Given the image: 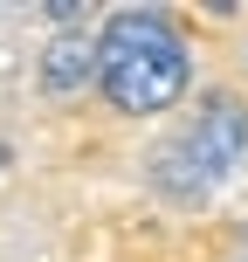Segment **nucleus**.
I'll list each match as a JSON object with an SVG mask.
<instances>
[{"mask_svg":"<svg viewBox=\"0 0 248 262\" xmlns=\"http://www.w3.org/2000/svg\"><path fill=\"white\" fill-rule=\"evenodd\" d=\"M186 76H193L186 35L166 7H118L104 21V35H97V83H104V97L118 111L152 118V111L179 104Z\"/></svg>","mask_w":248,"mask_h":262,"instance_id":"nucleus-1","label":"nucleus"},{"mask_svg":"<svg viewBox=\"0 0 248 262\" xmlns=\"http://www.w3.org/2000/svg\"><path fill=\"white\" fill-rule=\"evenodd\" d=\"M241 159H248V104L221 90V97H207L193 111V124L179 138H166L152 152V180L172 200H207Z\"/></svg>","mask_w":248,"mask_h":262,"instance_id":"nucleus-2","label":"nucleus"},{"mask_svg":"<svg viewBox=\"0 0 248 262\" xmlns=\"http://www.w3.org/2000/svg\"><path fill=\"white\" fill-rule=\"evenodd\" d=\"M41 97H76L97 76V35L90 28H55V41L41 49Z\"/></svg>","mask_w":248,"mask_h":262,"instance_id":"nucleus-3","label":"nucleus"}]
</instances>
